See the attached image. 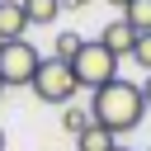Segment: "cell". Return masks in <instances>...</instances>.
<instances>
[{
    "label": "cell",
    "mask_w": 151,
    "mask_h": 151,
    "mask_svg": "<svg viewBox=\"0 0 151 151\" xmlns=\"http://www.w3.org/2000/svg\"><path fill=\"white\" fill-rule=\"evenodd\" d=\"M85 5H94V0H61V9H85Z\"/></svg>",
    "instance_id": "cell-13"
},
{
    "label": "cell",
    "mask_w": 151,
    "mask_h": 151,
    "mask_svg": "<svg viewBox=\"0 0 151 151\" xmlns=\"http://www.w3.org/2000/svg\"><path fill=\"white\" fill-rule=\"evenodd\" d=\"M24 28H28L24 0H0V42H14V38H24Z\"/></svg>",
    "instance_id": "cell-6"
},
{
    "label": "cell",
    "mask_w": 151,
    "mask_h": 151,
    "mask_svg": "<svg viewBox=\"0 0 151 151\" xmlns=\"http://www.w3.org/2000/svg\"><path fill=\"white\" fill-rule=\"evenodd\" d=\"M42 57L28 38H14V42H0V85L5 90H19V85H33Z\"/></svg>",
    "instance_id": "cell-3"
},
{
    "label": "cell",
    "mask_w": 151,
    "mask_h": 151,
    "mask_svg": "<svg viewBox=\"0 0 151 151\" xmlns=\"http://www.w3.org/2000/svg\"><path fill=\"white\" fill-rule=\"evenodd\" d=\"M90 118H94L99 127H109L113 137L132 132V127L146 118L142 85H132V80H109L104 90H94V99H90Z\"/></svg>",
    "instance_id": "cell-1"
},
{
    "label": "cell",
    "mask_w": 151,
    "mask_h": 151,
    "mask_svg": "<svg viewBox=\"0 0 151 151\" xmlns=\"http://www.w3.org/2000/svg\"><path fill=\"white\" fill-rule=\"evenodd\" d=\"M99 42L113 52V57H132V47H137V33L127 28V19L118 14V19H109L104 28H99Z\"/></svg>",
    "instance_id": "cell-5"
},
{
    "label": "cell",
    "mask_w": 151,
    "mask_h": 151,
    "mask_svg": "<svg viewBox=\"0 0 151 151\" xmlns=\"http://www.w3.org/2000/svg\"><path fill=\"white\" fill-rule=\"evenodd\" d=\"M90 123H94V118H90V109H80V104H66V109H61V127H66L71 137H80Z\"/></svg>",
    "instance_id": "cell-10"
},
{
    "label": "cell",
    "mask_w": 151,
    "mask_h": 151,
    "mask_svg": "<svg viewBox=\"0 0 151 151\" xmlns=\"http://www.w3.org/2000/svg\"><path fill=\"white\" fill-rule=\"evenodd\" d=\"M0 90H5V85H0Z\"/></svg>",
    "instance_id": "cell-18"
},
{
    "label": "cell",
    "mask_w": 151,
    "mask_h": 151,
    "mask_svg": "<svg viewBox=\"0 0 151 151\" xmlns=\"http://www.w3.org/2000/svg\"><path fill=\"white\" fill-rule=\"evenodd\" d=\"M80 42H85L80 33H57V52H52V57H57V61H76Z\"/></svg>",
    "instance_id": "cell-11"
},
{
    "label": "cell",
    "mask_w": 151,
    "mask_h": 151,
    "mask_svg": "<svg viewBox=\"0 0 151 151\" xmlns=\"http://www.w3.org/2000/svg\"><path fill=\"white\" fill-rule=\"evenodd\" d=\"M123 19H127L132 33H151V0H132V5L123 9Z\"/></svg>",
    "instance_id": "cell-9"
},
{
    "label": "cell",
    "mask_w": 151,
    "mask_h": 151,
    "mask_svg": "<svg viewBox=\"0 0 151 151\" xmlns=\"http://www.w3.org/2000/svg\"><path fill=\"white\" fill-rule=\"evenodd\" d=\"M71 71H76V85H80V90H104L109 80H118V57H113L99 38H90V42H80Z\"/></svg>",
    "instance_id": "cell-2"
},
{
    "label": "cell",
    "mask_w": 151,
    "mask_h": 151,
    "mask_svg": "<svg viewBox=\"0 0 151 151\" xmlns=\"http://www.w3.org/2000/svg\"><path fill=\"white\" fill-rule=\"evenodd\" d=\"M113 151H127V146H113Z\"/></svg>",
    "instance_id": "cell-17"
},
{
    "label": "cell",
    "mask_w": 151,
    "mask_h": 151,
    "mask_svg": "<svg viewBox=\"0 0 151 151\" xmlns=\"http://www.w3.org/2000/svg\"><path fill=\"white\" fill-rule=\"evenodd\" d=\"M142 104H146V109H151V76H146V80H142Z\"/></svg>",
    "instance_id": "cell-14"
},
{
    "label": "cell",
    "mask_w": 151,
    "mask_h": 151,
    "mask_svg": "<svg viewBox=\"0 0 151 151\" xmlns=\"http://www.w3.org/2000/svg\"><path fill=\"white\" fill-rule=\"evenodd\" d=\"M132 61L151 76V33H137V47H132Z\"/></svg>",
    "instance_id": "cell-12"
},
{
    "label": "cell",
    "mask_w": 151,
    "mask_h": 151,
    "mask_svg": "<svg viewBox=\"0 0 151 151\" xmlns=\"http://www.w3.org/2000/svg\"><path fill=\"white\" fill-rule=\"evenodd\" d=\"M24 14H28V24H57L61 0H24Z\"/></svg>",
    "instance_id": "cell-8"
},
{
    "label": "cell",
    "mask_w": 151,
    "mask_h": 151,
    "mask_svg": "<svg viewBox=\"0 0 151 151\" xmlns=\"http://www.w3.org/2000/svg\"><path fill=\"white\" fill-rule=\"evenodd\" d=\"M28 90H33L42 104H61V109H66V104L76 99V90H80V85H76V71H71V61H57V57H47V61L38 66V76H33V85H28Z\"/></svg>",
    "instance_id": "cell-4"
},
{
    "label": "cell",
    "mask_w": 151,
    "mask_h": 151,
    "mask_svg": "<svg viewBox=\"0 0 151 151\" xmlns=\"http://www.w3.org/2000/svg\"><path fill=\"white\" fill-rule=\"evenodd\" d=\"M109 5H113V9H127V5H132V0H109Z\"/></svg>",
    "instance_id": "cell-15"
},
{
    "label": "cell",
    "mask_w": 151,
    "mask_h": 151,
    "mask_svg": "<svg viewBox=\"0 0 151 151\" xmlns=\"http://www.w3.org/2000/svg\"><path fill=\"white\" fill-rule=\"evenodd\" d=\"M0 151H5V132H0Z\"/></svg>",
    "instance_id": "cell-16"
},
{
    "label": "cell",
    "mask_w": 151,
    "mask_h": 151,
    "mask_svg": "<svg viewBox=\"0 0 151 151\" xmlns=\"http://www.w3.org/2000/svg\"><path fill=\"white\" fill-rule=\"evenodd\" d=\"M118 146V137L109 132V127H99V123H90L80 137H76V151H113Z\"/></svg>",
    "instance_id": "cell-7"
}]
</instances>
